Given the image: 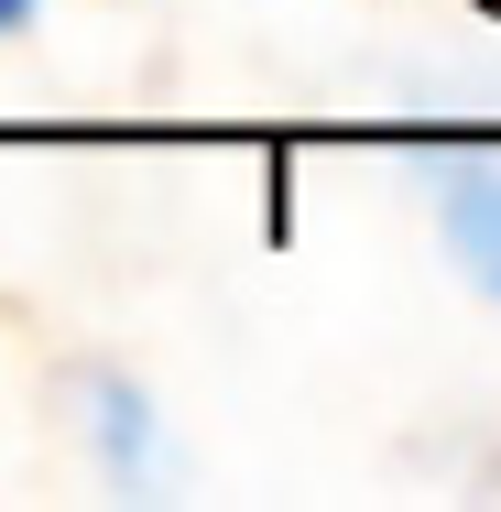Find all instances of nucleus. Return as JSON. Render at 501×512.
I'll use <instances>...</instances> for the list:
<instances>
[{
	"mask_svg": "<svg viewBox=\"0 0 501 512\" xmlns=\"http://www.w3.org/2000/svg\"><path fill=\"white\" fill-rule=\"evenodd\" d=\"M447 229H458V262L501 295V175H469V186L447 197Z\"/></svg>",
	"mask_w": 501,
	"mask_h": 512,
	"instance_id": "f257e3e1",
	"label": "nucleus"
},
{
	"mask_svg": "<svg viewBox=\"0 0 501 512\" xmlns=\"http://www.w3.org/2000/svg\"><path fill=\"white\" fill-rule=\"evenodd\" d=\"M480 11H501V0H480Z\"/></svg>",
	"mask_w": 501,
	"mask_h": 512,
	"instance_id": "7ed1b4c3",
	"label": "nucleus"
},
{
	"mask_svg": "<svg viewBox=\"0 0 501 512\" xmlns=\"http://www.w3.org/2000/svg\"><path fill=\"white\" fill-rule=\"evenodd\" d=\"M22 11H33V0H0V33H11V22H22Z\"/></svg>",
	"mask_w": 501,
	"mask_h": 512,
	"instance_id": "f03ea898",
	"label": "nucleus"
}]
</instances>
